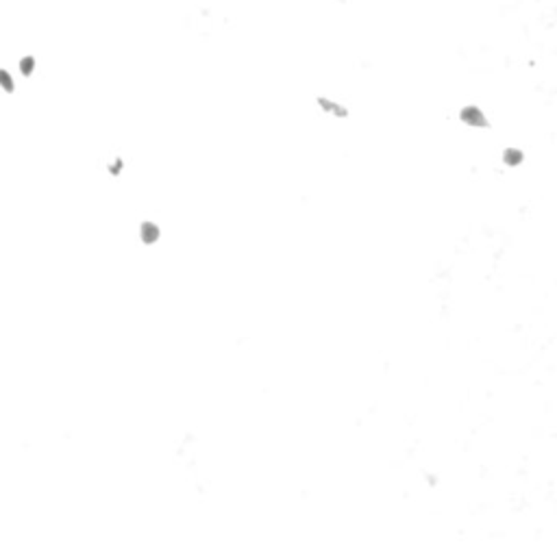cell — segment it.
Listing matches in <instances>:
<instances>
[{
	"instance_id": "6da1fadb",
	"label": "cell",
	"mask_w": 557,
	"mask_h": 554,
	"mask_svg": "<svg viewBox=\"0 0 557 554\" xmlns=\"http://www.w3.org/2000/svg\"><path fill=\"white\" fill-rule=\"evenodd\" d=\"M459 120H462L464 124H468V127H477V129L490 127V122H487L485 114L475 105H468V107H464L462 111H459Z\"/></svg>"
},
{
	"instance_id": "7a4b0ae2",
	"label": "cell",
	"mask_w": 557,
	"mask_h": 554,
	"mask_svg": "<svg viewBox=\"0 0 557 554\" xmlns=\"http://www.w3.org/2000/svg\"><path fill=\"white\" fill-rule=\"evenodd\" d=\"M0 89L7 92V94L16 92V83H13V76L5 70V67H0Z\"/></svg>"
},
{
	"instance_id": "3957f363",
	"label": "cell",
	"mask_w": 557,
	"mask_h": 554,
	"mask_svg": "<svg viewBox=\"0 0 557 554\" xmlns=\"http://www.w3.org/2000/svg\"><path fill=\"white\" fill-rule=\"evenodd\" d=\"M18 67H20V72L22 76H31L35 72V57H31V54H26V57H22L18 61Z\"/></svg>"
},
{
	"instance_id": "277c9868",
	"label": "cell",
	"mask_w": 557,
	"mask_h": 554,
	"mask_svg": "<svg viewBox=\"0 0 557 554\" xmlns=\"http://www.w3.org/2000/svg\"><path fill=\"white\" fill-rule=\"evenodd\" d=\"M318 105H323V109H325V111H331V114H336V116H340V118H344V116L348 114L346 109H342L340 105L331 103V100H327V98H318Z\"/></svg>"
},
{
	"instance_id": "5b68a950",
	"label": "cell",
	"mask_w": 557,
	"mask_h": 554,
	"mask_svg": "<svg viewBox=\"0 0 557 554\" xmlns=\"http://www.w3.org/2000/svg\"><path fill=\"white\" fill-rule=\"evenodd\" d=\"M157 237H159V231L155 226L148 224V222H146V224H142V242L144 244H152Z\"/></svg>"
},
{
	"instance_id": "8992f818",
	"label": "cell",
	"mask_w": 557,
	"mask_h": 554,
	"mask_svg": "<svg viewBox=\"0 0 557 554\" xmlns=\"http://www.w3.org/2000/svg\"><path fill=\"white\" fill-rule=\"evenodd\" d=\"M505 161H507L509 165L520 163V161H523V152H520V150H514V148L505 150Z\"/></svg>"
}]
</instances>
